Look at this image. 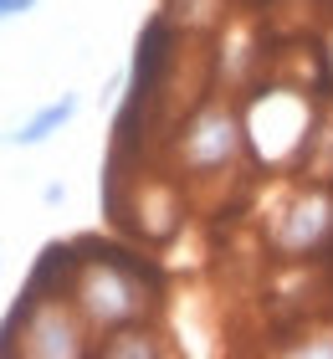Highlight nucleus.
Instances as JSON below:
<instances>
[{"mask_svg": "<svg viewBox=\"0 0 333 359\" xmlns=\"http://www.w3.org/2000/svg\"><path fill=\"white\" fill-rule=\"evenodd\" d=\"M328 226H333L328 195H303V201H292L287 216H282L277 247H282V252H308V247H318V241L328 236Z\"/></svg>", "mask_w": 333, "mask_h": 359, "instance_id": "obj_4", "label": "nucleus"}, {"mask_svg": "<svg viewBox=\"0 0 333 359\" xmlns=\"http://www.w3.org/2000/svg\"><path fill=\"white\" fill-rule=\"evenodd\" d=\"M26 11H36V0H0V21H15Z\"/></svg>", "mask_w": 333, "mask_h": 359, "instance_id": "obj_7", "label": "nucleus"}, {"mask_svg": "<svg viewBox=\"0 0 333 359\" xmlns=\"http://www.w3.org/2000/svg\"><path fill=\"white\" fill-rule=\"evenodd\" d=\"M72 118H77V93H62V97H52L46 108H36L26 123H15L0 144H11V149H36V144H46L52 134H62Z\"/></svg>", "mask_w": 333, "mask_h": 359, "instance_id": "obj_5", "label": "nucleus"}, {"mask_svg": "<svg viewBox=\"0 0 333 359\" xmlns=\"http://www.w3.org/2000/svg\"><path fill=\"white\" fill-rule=\"evenodd\" d=\"M41 201H46V205H62V201H67V190H62V185H46V190H41Z\"/></svg>", "mask_w": 333, "mask_h": 359, "instance_id": "obj_8", "label": "nucleus"}, {"mask_svg": "<svg viewBox=\"0 0 333 359\" xmlns=\"http://www.w3.org/2000/svg\"><path fill=\"white\" fill-rule=\"evenodd\" d=\"M77 318L67 313L62 303H41L36 313L21 323V354H31V359H77L82 349H88Z\"/></svg>", "mask_w": 333, "mask_h": 359, "instance_id": "obj_3", "label": "nucleus"}, {"mask_svg": "<svg viewBox=\"0 0 333 359\" xmlns=\"http://www.w3.org/2000/svg\"><path fill=\"white\" fill-rule=\"evenodd\" d=\"M72 298H77L82 323L113 334V329H128L133 318H144L149 287H144V277L133 267L118 262V257H93V262H82V272H77Z\"/></svg>", "mask_w": 333, "mask_h": 359, "instance_id": "obj_1", "label": "nucleus"}, {"mask_svg": "<svg viewBox=\"0 0 333 359\" xmlns=\"http://www.w3.org/2000/svg\"><path fill=\"white\" fill-rule=\"evenodd\" d=\"M241 144H246V123L236 118V113L205 108V113H195V118H190L185 139H179V159H185L190 170L210 175V170H226L231 159L241 154Z\"/></svg>", "mask_w": 333, "mask_h": 359, "instance_id": "obj_2", "label": "nucleus"}, {"mask_svg": "<svg viewBox=\"0 0 333 359\" xmlns=\"http://www.w3.org/2000/svg\"><path fill=\"white\" fill-rule=\"evenodd\" d=\"M103 354L108 359H154L159 344L139 329H113V339H103Z\"/></svg>", "mask_w": 333, "mask_h": 359, "instance_id": "obj_6", "label": "nucleus"}]
</instances>
